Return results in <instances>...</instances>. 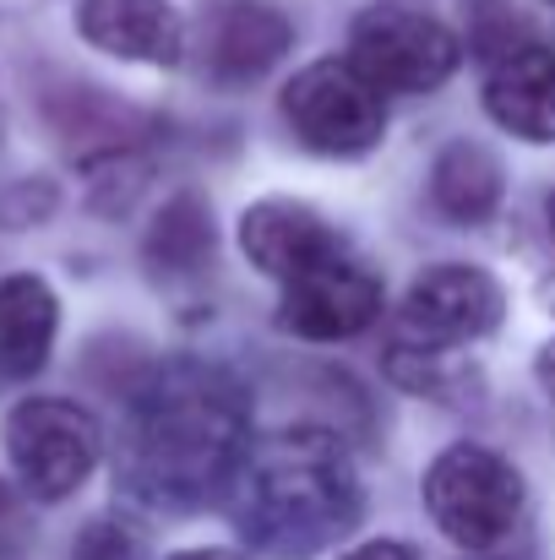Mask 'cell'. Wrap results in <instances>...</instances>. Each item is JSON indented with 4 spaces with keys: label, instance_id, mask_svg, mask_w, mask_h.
<instances>
[{
    "label": "cell",
    "instance_id": "cell-1",
    "mask_svg": "<svg viewBox=\"0 0 555 560\" xmlns=\"http://www.w3.org/2000/svg\"><path fill=\"white\" fill-rule=\"evenodd\" d=\"M245 446H251L245 386L223 365L170 360L131 386L120 479L148 506L196 512L229 495Z\"/></svg>",
    "mask_w": 555,
    "mask_h": 560
},
{
    "label": "cell",
    "instance_id": "cell-2",
    "mask_svg": "<svg viewBox=\"0 0 555 560\" xmlns=\"http://www.w3.org/2000/svg\"><path fill=\"white\" fill-rule=\"evenodd\" d=\"M229 512L256 550L305 560L360 523L366 495L344 441L322 424H294L245 446L229 485Z\"/></svg>",
    "mask_w": 555,
    "mask_h": 560
},
{
    "label": "cell",
    "instance_id": "cell-3",
    "mask_svg": "<svg viewBox=\"0 0 555 560\" xmlns=\"http://www.w3.org/2000/svg\"><path fill=\"white\" fill-rule=\"evenodd\" d=\"M419 490H425L430 523L452 545H463L474 556L479 550H496L518 528V517H523V474L501 452H490L479 441L447 446L425 468V485Z\"/></svg>",
    "mask_w": 555,
    "mask_h": 560
},
{
    "label": "cell",
    "instance_id": "cell-4",
    "mask_svg": "<svg viewBox=\"0 0 555 560\" xmlns=\"http://www.w3.org/2000/svg\"><path fill=\"white\" fill-rule=\"evenodd\" d=\"M458 60V33L408 5H370L349 27V66L375 93H436Z\"/></svg>",
    "mask_w": 555,
    "mask_h": 560
},
{
    "label": "cell",
    "instance_id": "cell-5",
    "mask_svg": "<svg viewBox=\"0 0 555 560\" xmlns=\"http://www.w3.org/2000/svg\"><path fill=\"white\" fill-rule=\"evenodd\" d=\"M104 435L99 419L66 397H27L5 419V457L27 495L66 501L99 463Z\"/></svg>",
    "mask_w": 555,
    "mask_h": 560
},
{
    "label": "cell",
    "instance_id": "cell-6",
    "mask_svg": "<svg viewBox=\"0 0 555 560\" xmlns=\"http://www.w3.org/2000/svg\"><path fill=\"white\" fill-rule=\"evenodd\" d=\"M284 120L311 153H327V159H360L386 131L381 93L349 60H311L284 88Z\"/></svg>",
    "mask_w": 555,
    "mask_h": 560
},
{
    "label": "cell",
    "instance_id": "cell-7",
    "mask_svg": "<svg viewBox=\"0 0 555 560\" xmlns=\"http://www.w3.org/2000/svg\"><path fill=\"white\" fill-rule=\"evenodd\" d=\"M501 311H507V294H501V283L485 267L436 261V267H425L408 283L392 343H408V349H425V354H447L458 343H474V338L496 332Z\"/></svg>",
    "mask_w": 555,
    "mask_h": 560
},
{
    "label": "cell",
    "instance_id": "cell-8",
    "mask_svg": "<svg viewBox=\"0 0 555 560\" xmlns=\"http://www.w3.org/2000/svg\"><path fill=\"white\" fill-rule=\"evenodd\" d=\"M294 44V22L273 0H212L196 16V60L212 88L262 82Z\"/></svg>",
    "mask_w": 555,
    "mask_h": 560
},
{
    "label": "cell",
    "instance_id": "cell-9",
    "mask_svg": "<svg viewBox=\"0 0 555 560\" xmlns=\"http://www.w3.org/2000/svg\"><path fill=\"white\" fill-rule=\"evenodd\" d=\"M381 316V278L360 267L349 250L311 267L305 278L284 283V327L311 343H338L366 332Z\"/></svg>",
    "mask_w": 555,
    "mask_h": 560
},
{
    "label": "cell",
    "instance_id": "cell-10",
    "mask_svg": "<svg viewBox=\"0 0 555 560\" xmlns=\"http://www.w3.org/2000/svg\"><path fill=\"white\" fill-rule=\"evenodd\" d=\"M240 250L251 256V267H262L267 278L278 283H294L305 278L311 267L344 256V234L305 201H289V196H267L256 207H245L240 218Z\"/></svg>",
    "mask_w": 555,
    "mask_h": 560
},
{
    "label": "cell",
    "instance_id": "cell-11",
    "mask_svg": "<svg viewBox=\"0 0 555 560\" xmlns=\"http://www.w3.org/2000/svg\"><path fill=\"white\" fill-rule=\"evenodd\" d=\"M77 33L115 60L175 66L185 55V22L170 0H82Z\"/></svg>",
    "mask_w": 555,
    "mask_h": 560
},
{
    "label": "cell",
    "instance_id": "cell-12",
    "mask_svg": "<svg viewBox=\"0 0 555 560\" xmlns=\"http://www.w3.org/2000/svg\"><path fill=\"white\" fill-rule=\"evenodd\" d=\"M485 109L501 131L523 142H555V49L551 44H523L507 60L490 66L485 77Z\"/></svg>",
    "mask_w": 555,
    "mask_h": 560
},
{
    "label": "cell",
    "instance_id": "cell-13",
    "mask_svg": "<svg viewBox=\"0 0 555 560\" xmlns=\"http://www.w3.org/2000/svg\"><path fill=\"white\" fill-rule=\"evenodd\" d=\"M55 327H60V305L44 278L33 272L0 278V375L5 381H27L44 371L55 349Z\"/></svg>",
    "mask_w": 555,
    "mask_h": 560
},
{
    "label": "cell",
    "instance_id": "cell-14",
    "mask_svg": "<svg viewBox=\"0 0 555 560\" xmlns=\"http://www.w3.org/2000/svg\"><path fill=\"white\" fill-rule=\"evenodd\" d=\"M212 207L196 196V190H181L164 201V212L153 218L148 240H142V261L153 278H196L207 261H212Z\"/></svg>",
    "mask_w": 555,
    "mask_h": 560
},
{
    "label": "cell",
    "instance_id": "cell-15",
    "mask_svg": "<svg viewBox=\"0 0 555 560\" xmlns=\"http://www.w3.org/2000/svg\"><path fill=\"white\" fill-rule=\"evenodd\" d=\"M430 201L452 223H485L501 207V164L479 142H447L430 170Z\"/></svg>",
    "mask_w": 555,
    "mask_h": 560
},
{
    "label": "cell",
    "instance_id": "cell-16",
    "mask_svg": "<svg viewBox=\"0 0 555 560\" xmlns=\"http://www.w3.org/2000/svg\"><path fill=\"white\" fill-rule=\"evenodd\" d=\"M49 120H55L60 137H71V142H77V137H99V142H104L99 153H109V148H131L137 131L148 126L137 109L104 98L99 88H71V93L49 98Z\"/></svg>",
    "mask_w": 555,
    "mask_h": 560
},
{
    "label": "cell",
    "instance_id": "cell-17",
    "mask_svg": "<svg viewBox=\"0 0 555 560\" xmlns=\"http://www.w3.org/2000/svg\"><path fill=\"white\" fill-rule=\"evenodd\" d=\"M82 175H88V201L109 218L131 212L137 196L148 190V175L153 164L137 153V148H109V153H88L82 159Z\"/></svg>",
    "mask_w": 555,
    "mask_h": 560
},
{
    "label": "cell",
    "instance_id": "cell-18",
    "mask_svg": "<svg viewBox=\"0 0 555 560\" xmlns=\"http://www.w3.org/2000/svg\"><path fill=\"white\" fill-rule=\"evenodd\" d=\"M469 49L485 60V66H496V60H507L512 49H523V44H534V22L512 5V0H469Z\"/></svg>",
    "mask_w": 555,
    "mask_h": 560
},
{
    "label": "cell",
    "instance_id": "cell-19",
    "mask_svg": "<svg viewBox=\"0 0 555 560\" xmlns=\"http://www.w3.org/2000/svg\"><path fill=\"white\" fill-rule=\"evenodd\" d=\"M77 560H131V539L115 523H93L77 545Z\"/></svg>",
    "mask_w": 555,
    "mask_h": 560
},
{
    "label": "cell",
    "instance_id": "cell-20",
    "mask_svg": "<svg viewBox=\"0 0 555 560\" xmlns=\"http://www.w3.org/2000/svg\"><path fill=\"white\" fill-rule=\"evenodd\" d=\"M338 560H419V550H414V545H403V539H370V545L344 550Z\"/></svg>",
    "mask_w": 555,
    "mask_h": 560
},
{
    "label": "cell",
    "instance_id": "cell-21",
    "mask_svg": "<svg viewBox=\"0 0 555 560\" xmlns=\"http://www.w3.org/2000/svg\"><path fill=\"white\" fill-rule=\"evenodd\" d=\"M534 375H540V386H545V397L555 402V338L540 349V360H534Z\"/></svg>",
    "mask_w": 555,
    "mask_h": 560
},
{
    "label": "cell",
    "instance_id": "cell-22",
    "mask_svg": "<svg viewBox=\"0 0 555 560\" xmlns=\"http://www.w3.org/2000/svg\"><path fill=\"white\" fill-rule=\"evenodd\" d=\"M16 528V495H11V485L0 479V534H11Z\"/></svg>",
    "mask_w": 555,
    "mask_h": 560
},
{
    "label": "cell",
    "instance_id": "cell-23",
    "mask_svg": "<svg viewBox=\"0 0 555 560\" xmlns=\"http://www.w3.org/2000/svg\"><path fill=\"white\" fill-rule=\"evenodd\" d=\"M170 560H240L234 550H181V556H170Z\"/></svg>",
    "mask_w": 555,
    "mask_h": 560
},
{
    "label": "cell",
    "instance_id": "cell-24",
    "mask_svg": "<svg viewBox=\"0 0 555 560\" xmlns=\"http://www.w3.org/2000/svg\"><path fill=\"white\" fill-rule=\"evenodd\" d=\"M545 218H551V240H555V190H551V201H545Z\"/></svg>",
    "mask_w": 555,
    "mask_h": 560
},
{
    "label": "cell",
    "instance_id": "cell-25",
    "mask_svg": "<svg viewBox=\"0 0 555 560\" xmlns=\"http://www.w3.org/2000/svg\"><path fill=\"white\" fill-rule=\"evenodd\" d=\"M551 5H555V0H551Z\"/></svg>",
    "mask_w": 555,
    "mask_h": 560
}]
</instances>
